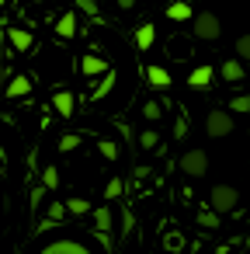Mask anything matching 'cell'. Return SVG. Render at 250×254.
<instances>
[{
	"instance_id": "obj_2",
	"label": "cell",
	"mask_w": 250,
	"mask_h": 254,
	"mask_svg": "<svg viewBox=\"0 0 250 254\" xmlns=\"http://www.w3.org/2000/svg\"><path fill=\"white\" fill-rule=\"evenodd\" d=\"M240 205V191L233 188V185H212V191H208V209H215L219 216H226V212H233Z\"/></svg>"
},
{
	"instance_id": "obj_15",
	"label": "cell",
	"mask_w": 250,
	"mask_h": 254,
	"mask_svg": "<svg viewBox=\"0 0 250 254\" xmlns=\"http://www.w3.org/2000/svg\"><path fill=\"white\" fill-rule=\"evenodd\" d=\"M7 39H11V46H14L18 53H28V49H32V32H25V28H11Z\"/></svg>"
},
{
	"instance_id": "obj_17",
	"label": "cell",
	"mask_w": 250,
	"mask_h": 254,
	"mask_svg": "<svg viewBox=\"0 0 250 254\" xmlns=\"http://www.w3.org/2000/svg\"><path fill=\"white\" fill-rule=\"evenodd\" d=\"M122 191H125V181H122V178L115 174V178H111V181L104 185V202H115V198H118Z\"/></svg>"
},
{
	"instance_id": "obj_7",
	"label": "cell",
	"mask_w": 250,
	"mask_h": 254,
	"mask_svg": "<svg viewBox=\"0 0 250 254\" xmlns=\"http://www.w3.org/2000/svg\"><path fill=\"white\" fill-rule=\"evenodd\" d=\"M212 77H215V70H212L208 63H201V66H195V70L188 73V87H195V91H205V87L212 84Z\"/></svg>"
},
{
	"instance_id": "obj_25",
	"label": "cell",
	"mask_w": 250,
	"mask_h": 254,
	"mask_svg": "<svg viewBox=\"0 0 250 254\" xmlns=\"http://www.w3.org/2000/svg\"><path fill=\"white\" fill-rule=\"evenodd\" d=\"M63 216H66V205H63V202H52V205H49V219H46V226H49V223H63Z\"/></svg>"
},
{
	"instance_id": "obj_19",
	"label": "cell",
	"mask_w": 250,
	"mask_h": 254,
	"mask_svg": "<svg viewBox=\"0 0 250 254\" xmlns=\"http://www.w3.org/2000/svg\"><path fill=\"white\" fill-rule=\"evenodd\" d=\"M219 219H222V216H219L215 209H201V212H198V226H205V230H215Z\"/></svg>"
},
{
	"instance_id": "obj_20",
	"label": "cell",
	"mask_w": 250,
	"mask_h": 254,
	"mask_svg": "<svg viewBox=\"0 0 250 254\" xmlns=\"http://www.w3.org/2000/svg\"><path fill=\"white\" fill-rule=\"evenodd\" d=\"M160 115H163V105L160 101H146L143 105V119L146 122H160Z\"/></svg>"
},
{
	"instance_id": "obj_29",
	"label": "cell",
	"mask_w": 250,
	"mask_h": 254,
	"mask_svg": "<svg viewBox=\"0 0 250 254\" xmlns=\"http://www.w3.org/2000/svg\"><path fill=\"white\" fill-rule=\"evenodd\" d=\"M42 198H46V185L32 188V209H39V205H42Z\"/></svg>"
},
{
	"instance_id": "obj_1",
	"label": "cell",
	"mask_w": 250,
	"mask_h": 254,
	"mask_svg": "<svg viewBox=\"0 0 250 254\" xmlns=\"http://www.w3.org/2000/svg\"><path fill=\"white\" fill-rule=\"evenodd\" d=\"M177 167H181V174H188V178H205V174H208V153H205L201 146H191V150L181 153Z\"/></svg>"
},
{
	"instance_id": "obj_5",
	"label": "cell",
	"mask_w": 250,
	"mask_h": 254,
	"mask_svg": "<svg viewBox=\"0 0 250 254\" xmlns=\"http://www.w3.org/2000/svg\"><path fill=\"white\" fill-rule=\"evenodd\" d=\"M28 94H32V77H25V73L11 77V84L4 87V98H11V101H18V98H28Z\"/></svg>"
},
{
	"instance_id": "obj_16",
	"label": "cell",
	"mask_w": 250,
	"mask_h": 254,
	"mask_svg": "<svg viewBox=\"0 0 250 254\" xmlns=\"http://www.w3.org/2000/svg\"><path fill=\"white\" fill-rule=\"evenodd\" d=\"M94 226H98V233H111V205H101V209H94Z\"/></svg>"
},
{
	"instance_id": "obj_6",
	"label": "cell",
	"mask_w": 250,
	"mask_h": 254,
	"mask_svg": "<svg viewBox=\"0 0 250 254\" xmlns=\"http://www.w3.org/2000/svg\"><path fill=\"white\" fill-rule=\"evenodd\" d=\"M52 108L59 112V119H73V112H77L73 91H56V94H52Z\"/></svg>"
},
{
	"instance_id": "obj_23",
	"label": "cell",
	"mask_w": 250,
	"mask_h": 254,
	"mask_svg": "<svg viewBox=\"0 0 250 254\" xmlns=\"http://www.w3.org/2000/svg\"><path fill=\"white\" fill-rule=\"evenodd\" d=\"M229 112H236V115H247V112H250V94H236V98L229 101Z\"/></svg>"
},
{
	"instance_id": "obj_31",
	"label": "cell",
	"mask_w": 250,
	"mask_h": 254,
	"mask_svg": "<svg viewBox=\"0 0 250 254\" xmlns=\"http://www.w3.org/2000/svg\"><path fill=\"white\" fill-rule=\"evenodd\" d=\"M4 4H7V0H0V7H4Z\"/></svg>"
},
{
	"instance_id": "obj_12",
	"label": "cell",
	"mask_w": 250,
	"mask_h": 254,
	"mask_svg": "<svg viewBox=\"0 0 250 254\" xmlns=\"http://www.w3.org/2000/svg\"><path fill=\"white\" fill-rule=\"evenodd\" d=\"M146 80H150V87H156V91H163V87H170V73L163 70V66H146Z\"/></svg>"
},
{
	"instance_id": "obj_3",
	"label": "cell",
	"mask_w": 250,
	"mask_h": 254,
	"mask_svg": "<svg viewBox=\"0 0 250 254\" xmlns=\"http://www.w3.org/2000/svg\"><path fill=\"white\" fill-rule=\"evenodd\" d=\"M191 25H195V35H198L201 42H215V39L222 35V21H219L212 11H198V14H191Z\"/></svg>"
},
{
	"instance_id": "obj_11",
	"label": "cell",
	"mask_w": 250,
	"mask_h": 254,
	"mask_svg": "<svg viewBox=\"0 0 250 254\" xmlns=\"http://www.w3.org/2000/svg\"><path fill=\"white\" fill-rule=\"evenodd\" d=\"M153 42H156V28L153 25H139L136 28V49L146 53V49H153Z\"/></svg>"
},
{
	"instance_id": "obj_30",
	"label": "cell",
	"mask_w": 250,
	"mask_h": 254,
	"mask_svg": "<svg viewBox=\"0 0 250 254\" xmlns=\"http://www.w3.org/2000/svg\"><path fill=\"white\" fill-rule=\"evenodd\" d=\"M77 7L87 11V14H98V4H94V0H77Z\"/></svg>"
},
{
	"instance_id": "obj_22",
	"label": "cell",
	"mask_w": 250,
	"mask_h": 254,
	"mask_svg": "<svg viewBox=\"0 0 250 254\" xmlns=\"http://www.w3.org/2000/svg\"><path fill=\"white\" fill-rule=\"evenodd\" d=\"M63 205H66V212H73V216H87V209H91L87 198H66Z\"/></svg>"
},
{
	"instance_id": "obj_24",
	"label": "cell",
	"mask_w": 250,
	"mask_h": 254,
	"mask_svg": "<svg viewBox=\"0 0 250 254\" xmlns=\"http://www.w3.org/2000/svg\"><path fill=\"white\" fill-rule=\"evenodd\" d=\"M156 143H160V136H156L153 129H143V132H139V146H143V150H156Z\"/></svg>"
},
{
	"instance_id": "obj_8",
	"label": "cell",
	"mask_w": 250,
	"mask_h": 254,
	"mask_svg": "<svg viewBox=\"0 0 250 254\" xmlns=\"http://www.w3.org/2000/svg\"><path fill=\"white\" fill-rule=\"evenodd\" d=\"M111 66H108V60H101V56H84L80 60V73L84 77H104Z\"/></svg>"
},
{
	"instance_id": "obj_26",
	"label": "cell",
	"mask_w": 250,
	"mask_h": 254,
	"mask_svg": "<svg viewBox=\"0 0 250 254\" xmlns=\"http://www.w3.org/2000/svg\"><path fill=\"white\" fill-rule=\"evenodd\" d=\"M77 146H80V136H77V132H70V136L59 139V153H70V150H77Z\"/></svg>"
},
{
	"instance_id": "obj_14",
	"label": "cell",
	"mask_w": 250,
	"mask_h": 254,
	"mask_svg": "<svg viewBox=\"0 0 250 254\" xmlns=\"http://www.w3.org/2000/svg\"><path fill=\"white\" fill-rule=\"evenodd\" d=\"M191 14H195V11H191L188 0H174V4L167 7V18H170V21H191Z\"/></svg>"
},
{
	"instance_id": "obj_21",
	"label": "cell",
	"mask_w": 250,
	"mask_h": 254,
	"mask_svg": "<svg viewBox=\"0 0 250 254\" xmlns=\"http://www.w3.org/2000/svg\"><path fill=\"white\" fill-rule=\"evenodd\" d=\"M233 49H236V60L240 63H250V35H240Z\"/></svg>"
},
{
	"instance_id": "obj_32",
	"label": "cell",
	"mask_w": 250,
	"mask_h": 254,
	"mask_svg": "<svg viewBox=\"0 0 250 254\" xmlns=\"http://www.w3.org/2000/svg\"><path fill=\"white\" fill-rule=\"evenodd\" d=\"M0 174H4V164H0Z\"/></svg>"
},
{
	"instance_id": "obj_18",
	"label": "cell",
	"mask_w": 250,
	"mask_h": 254,
	"mask_svg": "<svg viewBox=\"0 0 250 254\" xmlns=\"http://www.w3.org/2000/svg\"><path fill=\"white\" fill-rule=\"evenodd\" d=\"M42 185H46V191H56V188H59V167L49 164V167L42 171Z\"/></svg>"
},
{
	"instance_id": "obj_28",
	"label": "cell",
	"mask_w": 250,
	"mask_h": 254,
	"mask_svg": "<svg viewBox=\"0 0 250 254\" xmlns=\"http://www.w3.org/2000/svg\"><path fill=\"white\" fill-rule=\"evenodd\" d=\"M111 84H115V77H111V70H108V73H104V84H101V87L94 91V98H104V94L111 91Z\"/></svg>"
},
{
	"instance_id": "obj_10",
	"label": "cell",
	"mask_w": 250,
	"mask_h": 254,
	"mask_svg": "<svg viewBox=\"0 0 250 254\" xmlns=\"http://www.w3.org/2000/svg\"><path fill=\"white\" fill-rule=\"evenodd\" d=\"M42 254H91L80 240H56V244H49Z\"/></svg>"
},
{
	"instance_id": "obj_13",
	"label": "cell",
	"mask_w": 250,
	"mask_h": 254,
	"mask_svg": "<svg viewBox=\"0 0 250 254\" xmlns=\"http://www.w3.org/2000/svg\"><path fill=\"white\" fill-rule=\"evenodd\" d=\"M56 35H59V39H73V35H77V14H73V11H66V14L56 21Z\"/></svg>"
},
{
	"instance_id": "obj_4",
	"label": "cell",
	"mask_w": 250,
	"mask_h": 254,
	"mask_svg": "<svg viewBox=\"0 0 250 254\" xmlns=\"http://www.w3.org/2000/svg\"><path fill=\"white\" fill-rule=\"evenodd\" d=\"M205 132H208L212 139L229 136V132H233V119H229V112H222V108L208 112V119H205Z\"/></svg>"
},
{
	"instance_id": "obj_9",
	"label": "cell",
	"mask_w": 250,
	"mask_h": 254,
	"mask_svg": "<svg viewBox=\"0 0 250 254\" xmlns=\"http://www.w3.org/2000/svg\"><path fill=\"white\" fill-rule=\"evenodd\" d=\"M219 77H222L226 84H240V80L247 77V66H243L240 60H226V63L219 66Z\"/></svg>"
},
{
	"instance_id": "obj_27",
	"label": "cell",
	"mask_w": 250,
	"mask_h": 254,
	"mask_svg": "<svg viewBox=\"0 0 250 254\" xmlns=\"http://www.w3.org/2000/svg\"><path fill=\"white\" fill-rule=\"evenodd\" d=\"M98 146H101V157H108V160H118V146H115L111 139H101Z\"/></svg>"
}]
</instances>
